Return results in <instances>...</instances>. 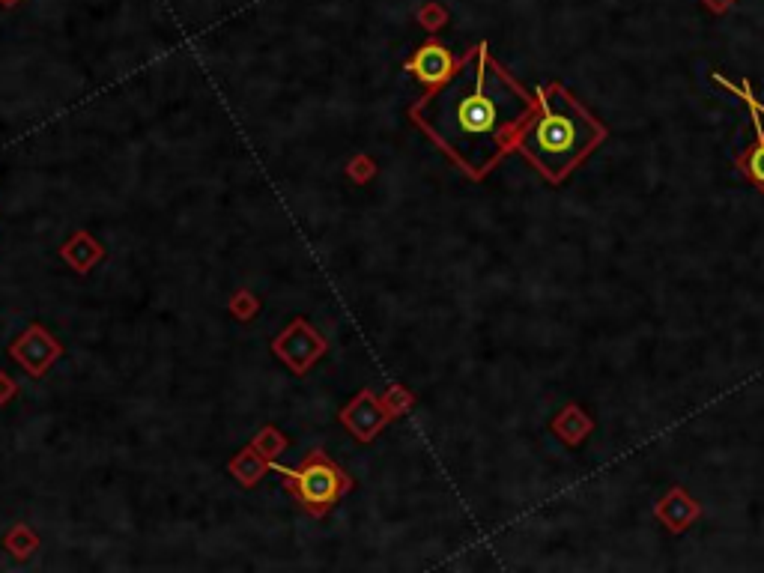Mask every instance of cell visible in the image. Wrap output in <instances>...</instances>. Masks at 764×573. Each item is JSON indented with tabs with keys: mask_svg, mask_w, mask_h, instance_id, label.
I'll return each instance as SVG.
<instances>
[{
	"mask_svg": "<svg viewBox=\"0 0 764 573\" xmlns=\"http://www.w3.org/2000/svg\"><path fill=\"white\" fill-rule=\"evenodd\" d=\"M535 108L538 96L502 69L481 42L457 63L448 81L412 108V120L460 171L481 180L514 150Z\"/></svg>",
	"mask_w": 764,
	"mask_h": 573,
	"instance_id": "obj_1",
	"label": "cell"
},
{
	"mask_svg": "<svg viewBox=\"0 0 764 573\" xmlns=\"http://www.w3.org/2000/svg\"><path fill=\"white\" fill-rule=\"evenodd\" d=\"M606 141V126L591 117L562 84L538 90V108L520 129L514 150L535 165V171L562 183L571 171Z\"/></svg>",
	"mask_w": 764,
	"mask_h": 573,
	"instance_id": "obj_2",
	"label": "cell"
},
{
	"mask_svg": "<svg viewBox=\"0 0 764 573\" xmlns=\"http://www.w3.org/2000/svg\"><path fill=\"white\" fill-rule=\"evenodd\" d=\"M284 478H290V490L311 514H326L344 490H350V478L323 454L311 451L299 469H278Z\"/></svg>",
	"mask_w": 764,
	"mask_h": 573,
	"instance_id": "obj_3",
	"label": "cell"
},
{
	"mask_svg": "<svg viewBox=\"0 0 764 573\" xmlns=\"http://www.w3.org/2000/svg\"><path fill=\"white\" fill-rule=\"evenodd\" d=\"M457 69V60L448 54V48H442L439 42H427L415 51V57L409 60V72H415L424 84L439 87L442 81H448Z\"/></svg>",
	"mask_w": 764,
	"mask_h": 573,
	"instance_id": "obj_4",
	"label": "cell"
},
{
	"mask_svg": "<svg viewBox=\"0 0 764 573\" xmlns=\"http://www.w3.org/2000/svg\"><path fill=\"white\" fill-rule=\"evenodd\" d=\"M657 514H660V520H663L672 532H684V526H687L690 520H696L699 508H696V502H690L681 490H675L672 496H666V499L660 502Z\"/></svg>",
	"mask_w": 764,
	"mask_h": 573,
	"instance_id": "obj_5",
	"label": "cell"
},
{
	"mask_svg": "<svg viewBox=\"0 0 764 573\" xmlns=\"http://www.w3.org/2000/svg\"><path fill=\"white\" fill-rule=\"evenodd\" d=\"M747 174L764 189V138L756 144V150H753L750 159H747Z\"/></svg>",
	"mask_w": 764,
	"mask_h": 573,
	"instance_id": "obj_6",
	"label": "cell"
},
{
	"mask_svg": "<svg viewBox=\"0 0 764 573\" xmlns=\"http://www.w3.org/2000/svg\"><path fill=\"white\" fill-rule=\"evenodd\" d=\"M711 12H729L735 6V0H702Z\"/></svg>",
	"mask_w": 764,
	"mask_h": 573,
	"instance_id": "obj_7",
	"label": "cell"
}]
</instances>
